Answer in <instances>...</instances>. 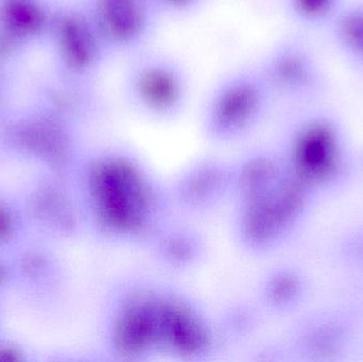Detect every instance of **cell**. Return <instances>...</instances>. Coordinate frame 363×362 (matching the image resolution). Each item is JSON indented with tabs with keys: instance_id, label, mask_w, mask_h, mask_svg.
Here are the masks:
<instances>
[{
	"instance_id": "6da1fadb",
	"label": "cell",
	"mask_w": 363,
	"mask_h": 362,
	"mask_svg": "<svg viewBox=\"0 0 363 362\" xmlns=\"http://www.w3.org/2000/svg\"><path fill=\"white\" fill-rule=\"evenodd\" d=\"M336 35L345 52L363 64V6L350 9L338 16Z\"/></svg>"
},
{
	"instance_id": "7a4b0ae2",
	"label": "cell",
	"mask_w": 363,
	"mask_h": 362,
	"mask_svg": "<svg viewBox=\"0 0 363 362\" xmlns=\"http://www.w3.org/2000/svg\"><path fill=\"white\" fill-rule=\"evenodd\" d=\"M340 0H298L301 11L313 21H324L336 12Z\"/></svg>"
}]
</instances>
